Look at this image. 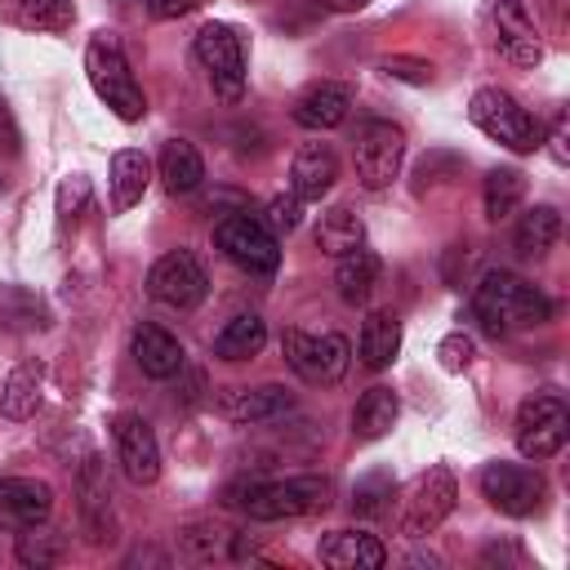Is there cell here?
<instances>
[{
	"mask_svg": "<svg viewBox=\"0 0 570 570\" xmlns=\"http://www.w3.org/2000/svg\"><path fill=\"white\" fill-rule=\"evenodd\" d=\"M472 316L481 321L485 334L503 338L508 330H530L543 325L552 316V303L543 289H534L530 281L512 276V272H485L481 285L472 289Z\"/></svg>",
	"mask_w": 570,
	"mask_h": 570,
	"instance_id": "1",
	"label": "cell"
},
{
	"mask_svg": "<svg viewBox=\"0 0 570 570\" xmlns=\"http://www.w3.org/2000/svg\"><path fill=\"white\" fill-rule=\"evenodd\" d=\"M227 508H240L249 521H285L312 517L330 503L325 476H289V481H236L227 485Z\"/></svg>",
	"mask_w": 570,
	"mask_h": 570,
	"instance_id": "2",
	"label": "cell"
},
{
	"mask_svg": "<svg viewBox=\"0 0 570 570\" xmlns=\"http://www.w3.org/2000/svg\"><path fill=\"white\" fill-rule=\"evenodd\" d=\"M85 76L94 85V94L120 116V120H142L147 116V98L125 62V49L111 31H94L89 49H85Z\"/></svg>",
	"mask_w": 570,
	"mask_h": 570,
	"instance_id": "3",
	"label": "cell"
},
{
	"mask_svg": "<svg viewBox=\"0 0 570 570\" xmlns=\"http://www.w3.org/2000/svg\"><path fill=\"white\" fill-rule=\"evenodd\" d=\"M468 120L485 138L503 142L508 151H539L543 147V125L503 89H476L468 102Z\"/></svg>",
	"mask_w": 570,
	"mask_h": 570,
	"instance_id": "4",
	"label": "cell"
},
{
	"mask_svg": "<svg viewBox=\"0 0 570 570\" xmlns=\"http://www.w3.org/2000/svg\"><path fill=\"white\" fill-rule=\"evenodd\" d=\"M214 245H218L236 267H245V272H254V276H272L276 263H281L276 232H272L263 218H254L249 209H236V214L218 218V223H214Z\"/></svg>",
	"mask_w": 570,
	"mask_h": 570,
	"instance_id": "5",
	"label": "cell"
},
{
	"mask_svg": "<svg viewBox=\"0 0 570 570\" xmlns=\"http://www.w3.org/2000/svg\"><path fill=\"white\" fill-rule=\"evenodd\" d=\"M281 356L285 365L303 379V383H338L352 365V347L343 334H303V330H285L281 334Z\"/></svg>",
	"mask_w": 570,
	"mask_h": 570,
	"instance_id": "6",
	"label": "cell"
},
{
	"mask_svg": "<svg viewBox=\"0 0 570 570\" xmlns=\"http://www.w3.org/2000/svg\"><path fill=\"white\" fill-rule=\"evenodd\" d=\"M196 62L205 67L223 102H236L245 94V45L227 22H205L196 31Z\"/></svg>",
	"mask_w": 570,
	"mask_h": 570,
	"instance_id": "7",
	"label": "cell"
},
{
	"mask_svg": "<svg viewBox=\"0 0 570 570\" xmlns=\"http://www.w3.org/2000/svg\"><path fill=\"white\" fill-rule=\"evenodd\" d=\"M352 160H356L361 187H365V191H383V187H392V178L401 174L405 134H401L392 120H365V125L356 129Z\"/></svg>",
	"mask_w": 570,
	"mask_h": 570,
	"instance_id": "8",
	"label": "cell"
},
{
	"mask_svg": "<svg viewBox=\"0 0 570 570\" xmlns=\"http://www.w3.org/2000/svg\"><path fill=\"white\" fill-rule=\"evenodd\" d=\"M454 499H459V485H454V472L450 468H428L410 494H405V508H401V534L405 539H428L450 512H454Z\"/></svg>",
	"mask_w": 570,
	"mask_h": 570,
	"instance_id": "9",
	"label": "cell"
},
{
	"mask_svg": "<svg viewBox=\"0 0 570 570\" xmlns=\"http://www.w3.org/2000/svg\"><path fill=\"white\" fill-rule=\"evenodd\" d=\"M205 289H209V276H205V267L191 249H169L147 272V294L165 307H178V312L196 307L205 298Z\"/></svg>",
	"mask_w": 570,
	"mask_h": 570,
	"instance_id": "10",
	"label": "cell"
},
{
	"mask_svg": "<svg viewBox=\"0 0 570 570\" xmlns=\"http://www.w3.org/2000/svg\"><path fill=\"white\" fill-rule=\"evenodd\" d=\"M566 432H570V414L557 396H530L521 401L517 410V450L534 463L552 459L561 445H566Z\"/></svg>",
	"mask_w": 570,
	"mask_h": 570,
	"instance_id": "11",
	"label": "cell"
},
{
	"mask_svg": "<svg viewBox=\"0 0 570 570\" xmlns=\"http://www.w3.org/2000/svg\"><path fill=\"white\" fill-rule=\"evenodd\" d=\"M481 494L503 517H530V512L543 508L548 485H543V476L534 468H521V463H485L481 468Z\"/></svg>",
	"mask_w": 570,
	"mask_h": 570,
	"instance_id": "12",
	"label": "cell"
},
{
	"mask_svg": "<svg viewBox=\"0 0 570 570\" xmlns=\"http://www.w3.org/2000/svg\"><path fill=\"white\" fill-rule=\"evenodd\" d=\"M111 441H116V463L134 485H151L160 476V445L142 414H116Z\"/></svg>",
	"mask_w": 570,
	"mask_h": 570,
	"instance_id": "13",
	"label": "cell"
},
{
	"mask_svg": "<svg viewBox=\"0 0 570 570\" xmlns=\"http://www.w3.org/2000/svg\"><path fill=\"white\" fill-rule=\"evenodd\" d=\"M76 512H80V525H85L89 543H111L116 539L111 485H107V468H102L98 454H89L80 463V476H76Z\"/></svg>",
	"mask_w": 570,
	"mask_h": 570,
	"instance_id": "14",
	"label": "cell"
},
{
	"mask_svg": "<svg viewBox=\"0 0 570 570\" xmlns=\"http://www.w3.org/2000/svg\"><path fill=\"white\" fill-rule=\"evenodd\" d=\"M490 27H494V49H499L512 67H534V62L543 58L534 18L525 13L521 0H494V9H490Z\"/></svg>",
	"mask_w": 570,
	"mask_h": 570,
	"instance_id": "15",
	"label": "cell"
},
{
	"mask_svg": "<svg viewBox=\"0 0 570 570\" xmlns=\"http://www.w3.org/2000/svg\"><path fill=\"white\" fill-rule=\"evenodd\" d=\"M53 512V490L36 476H4L0 481V521L18 525V530H31V525H45Z\"/></svg>",
	"mask_w": 570,
	"mask_h": 570,
	"instance_id": "16",
	"label": "cell"
},
{
	"mask_svg": "<svg viewBox=\"0 0 570 570\" xmlns=\"http://www.w3.org/2000/svg\"><path fill=\"white\" fill-rule=\"evenodd\" d=\"M347 107H352V89L343 85V80H316V85H307L298 98H294V125H303V129H334V125H343L347 120Z\"/></svg>",
	"mask_w": 570,
	"mask_h": 570,
	"instance_id": "17",
	"label": "cell"
},
{
	"mask_svg": "<svg viewBox=\"0 0 570 570\" xmlns=\"http://www.w3.org/2000/svg\"><path fill=\"white\" fill-rule=\"evenodd\" d=\"M294 405V396L281 383H258V387H227L218 396V414L227 423H267L281 419Z\"/></svg>",
	"mask_w": 570,
	"mask_h": 570,
	"instance_id": "18",
	"label": "cell"
},
{
	"mask_svg": "<svg viewBox=\"0 0 570 570\" xmlns=\"http://www.w3.org/2000/svg\"><path fill=\"white\" fill-rule=\"evenodd\" d=\"M338 178V156L330 142H303L289 160V191L298 200H321Z\"/></svg>",
	"mask_w": 570,
	"mask_h": 570,
	"instance_id": "19",
	"label": "cell"
},
{
	"mask_svg": "<svg viewBox=\"0 0 570 570\" xmlns=\"http://www.w3.org/2000/svg\"><path fill=\"white\" fill-rule=\"evenodd\" d=\"M129 352H134V361H138V370H142L147 379H174V374L183 370V343H178L169 330L151 325V321L134 325Z\"/></svg>",
	"mask_w": 570,
	"mask_h": 570,
	"instance_id": "20",
	"label": "cell"
},
{
	"mask_svg": "<svg viewBox=\"0 0 570 570\" xmlns=\"http://www.w3.org/2000/svg\"><path fill=\"white\" fill-rule=\"evenodd\" d=\"M316 552L330 570H379L387 561V548L365 530H330Z\"/></svg>",
	"mask_w": 570,
	"mask_h": 570,
	"instance_id": "21",
	"label": "cell"
},
{
	"mask_svg": "<svg viewBox=\"0 0 570 570\" xmlns=\"http://www.w3.org/2000/svg\"><path fill=\"white\" fill-rule=\"evenodd\" d=\"M40 401H45V361L27 356L9 370L4 392H0V410H4V419H31L40 410Z\"/></svg>",
	"mask_w": 570,
	"mask_h": 570,
	"instance_id": "22",
	"label": "cell"
},
{
	"mask_svg": "<svg viewBox=\"0 0 570 570\" xmlns=\"http://www.w3.org/2000/svg\"><path fill=\"white\" fill-rule=\"evenodd\" d=\"M356 352H361L365 370H387L396 361V352H401V321H396V312H387V307L370 312L365 325H361Z\"/></svg>",
	"mask_w": 570,
	"mask_h": 570,
	"instance_id": "23",
	"label": "cell"
},
{
	"mask_svg": "<svg viewBox=\"0 0 570 570\" xmlns=\"http://www.w3.org/2000/svg\"><path fill=\"white\" fill-rule=\"evenodd\" d=\"M147 183H151V160H147L142 151L125 147V151L111 156V209H116V214L134 209V205L142 200Z\"/></svg>",
	"mask_w": 570,
	"mask_h": 570,
	"instance_id": "24",
	"label": "cell"
},
{
	"mask_svg": "<svg viewBox=\"0 0 570 570\" xmlns=\"http://www.w3.org/2000/svg\"><path fill=\"white\" fill-rule=\"evenodd\" d=\"M4 18L22 31H67L76 22V4L71 0H4Z\"/></svg>",
	"mask_w": 570,
	"mask_h": 570,
	"instance_id": "25",
	"label": "cell"
},
{
	"mask_svg": "<svg viewBox=\"0 0 570 570\" xmlns=\"http://www.w3.org/2000/svg\"><path fill=\"white\" fill-rule=\"evenodd\" d=\"M160 178H165V187H169L174 196L196 191V187L205 183V160H200V151H196L187 138H169V142L160 147Z\"/></svg>",
	"mask_w": 570,
	"mask_h": 570,
	"instance_id": "26",
	"label": "cell"
},
{
	"mask_svg": "<svg viewBox=\"0 0 570 570\" xmlns=\"http://www.w3.org/2000/svg\"><path fill=\"white\" fill-rule=\"evenodd\" d=\"M263 343H267L263 316L240 312V316H232V321L214 334V356H218V361H249V356L263 352Z\"/></svg>",
	"mask_w": 570,
	"mask_h": 570,
	"instance_id": "27",
	"label": "cell"
},
{
	"mask_svg": "<svg viewBox=\"0 0 570 570\" xmlns=\"http://www.w3.org/2000/svg\"><path fill=\"white\" fill-rule=\"evenodd\" d=\"M356 245H365V223L347 209V205H334L316 218V249L330 254V258H343L352 254Z\"/></svg>",
	"mask_w": 570,
	"mask_h": 570,
	"instance_id": "28",
	"label": "cell"
},
{
	"mask_svg": "<svg viewBox=\"0 0 570 570\" xmlns=\"http://www.w3.org/2000/svg\"><path fill=\"white\" fill-rule=\"evenodd\" d=\"M396 414H401L396 392H392V387H370V392H361V401H356V410H352V432H356L361 441H379V436L392 432Z\"/></svg>",
	"mask_w": 570,
	"mask_h": 570,
	"instance_id": "29",
	"label": "cell"
},
{
	"mask_svg": "<svg viewBox=\"0 0 570 570\" xmlns=\"http://www.w3.org/2000/svg\"><path fill=\"white\" fill-rule=\"evenodd\" d=\"M557 236H561V214H557L552 205H534V209H525V214L517 218L512 245H517V254H525V258H543V254L557 245Z\"/></svg>",
	"mask_w": 570,
	"mask_h": 570,
	"instance_id": "30",
	"label": "cell"
},
{
	"mask_svg": "<svg viewBox=\"0 0 570 570\" xmlns=\"http://www.w3.org/2000/svg\"><path fill=\"white\" fill-rule=\"evenodd\" d=\"M379 281V254H370L365 245H356L352 254L338 258V272H334V285H338V298L343 303H365L370 289Z\"/></svg>",
	"mask_w": 570,
	"mask_h": 570,
	"instance_id": "31",
	"label": "cell"
},
{
	"mask_svg": "<svg viewBox=\"0 0 570 570\" xmlns=\"http://www.w3.org/2000/svg\"><path fill=\"white\" fill-rule=\"evenodd\" d=\"M521 196H525L521 169H490L485 183H481V205H485V218H490V223L508 218V214L521 205Z\"/></svg>",
	"mask_w": 570,
	"mask_h": 570,
	"instance_id": "32",
	"label": "cell"
},
{
	"mask_svg": "<svg viewBox=\"0 0 570 570\" xmlns=\"http://www.w3.org/2000/svg\"><path fill=\"white\" fill-rule=\"evenodd\" d=\"M178 543H183V557H187V561H214V557L227 552L232 530H223V525H214V521H191V525L178 530Z\"/></svg>",
	"mask_w": 570,
	"mask_h": 570,
	"instance_id": "33",
	"label": "cell"
},
{
	"mask_svg": "<svg viewBox=\"0 0 570 570\" xmlns=\"http://www.w3.org/2000/svg\"><path fill=\"white\" fill-rule=\"evenodd\" d=\"M383 499H392V476H387V472H370V476H361L356 490H352V512L379 517V512L387 508Z\"/></svg>",
	"mask_w": 570,
	"mask_h": 570,
	"instance_id": "34",
	"label": "cell"
},
{
	"mask_svg": "<svg viewBox=\"0 0 570 570\" xmlns=\"http://www.w3.org/2000/svg\"><path fill=\"white\" fill-rule=\"evenodd\" d=\"M13 552H18L22 566H36V570H45V566H53L62 557L58 539L53 534H36V525H31V534H18V548Z\"/></svg>",
	"mask_w": 570,
	"mask_h": 570,
	"instance_id": "35",
	"label": "cell"
},
{
	"mask_svg": "<svg viewBox=\"0 0 570 570\" xmlns=\"http://www.w3.org/2000/svg\"><path fill=\"white\" fill-rule=\"evenodd\" d=\"M472 356H476V343H472L468 334H445V338L436 343V361H441V370H450V374H463V370L472 365Z\"/></svg>",
	"mask_w": 570,
	"mask_h": 570,
	"instance_id": "36",
	"label": "cell"
},
{
	"mask_svg": "<svg viewBox=\"0 0 570 570\" xmlns=\"http://www.w3.org/2000/svg\"><path fill=\"white\" fill-rule=\"evenodd\" d=\"M272 232H294L303 223V200L289 191V196H272L267 200V218H263Z\"/></svg>",
	"mask_w": 570,
	"mask_h": 570,
	"instance_id": "37",
	"label": "cell"
},
{
	"mask_svg": "<svg viewBox=\"0 0 570 570\" xmlns=\"http://www.w3.org/2000/svg\"><path fill=\"white\" fill-rule=\"evenodd\" d=\"M85 205H89V178H80V174L62 178V187H58V218L71 223Z\"/></svg>",
	"mask_w": 570,
	"mask_h": 570,
	"instance_id": "38",
	"label": "cell"
},
{
	"mask_svg": "<svg viewBox=\"0 0 570 570\" xmlns=\"http://www.w3.org/2000/svg\"><path fill=\"white\" fill-rule=\"evenodd\" d=\"M379 67H383L392 80H410V85H432V76H436L432 62H423V58H401V53H396V58H383Z\"/></svg>",
	"mask_w": 570,
	"mask_h": 570,
	"instance_id": "39",
	"label": "cell"
},
{
	"mask_svg": "<svg viewBox=\"0 0 570 570\" xmlns=\"http://www.w3.org/2000/svg\"><path fill=\"white\" fill-rule=\"evenodd\" d=\"M18 151H22V134H18L13 107L0 98V156H18Z\"/></svg>",
	"mask_w": 570,
	"mask_h": 570,
	"instance_id": "40",
	"label": "cell"
},
{
	"mask_svg": "<svg viewBox=\"0 0 570 570\" xmlns=\"http://www.w3.org/2000/svg\"><path fill=\"white\" fill-rule=\"evenodd\" d=\"M205 0H147V13L151 18H160V22H169V18H187L191 9H200Z\"/></svg>",
	"mask_w": 570,
	"mask_h": 570,
	"instance_id": "41",
	"label": "cell"
},
{
	"mask_svg": "<svg viewBox=\"0 0 570 570\" xmlns=\"http://www.w3.org/2000/svg\"><path fill=\"white\" fill-rule=\"evenodd\" d=\"M543 142H548V151H552V160H557V165H566V160H570V147H566V116H557V120H552V129L543 134Z\"/></svg>",
	"mask_w": 570,
	"mask_h": 570,
	"instance_id": "42",
	"label": "cell"
},
{
	"mask_svg": "<svg viewBox=\"0 0 570 570\" xmlns=\"http://www.w3.org/2000/svg\"><path fill=\"white\" fill-rule=\"evenodd\" d=\"M330 9H338V13H356V9H365L370 0H325Z\"/></svg>",
	"mask_w": 570,
	"mask_h": 570,
	"instance_id": "43",
	"label": "cell"
}]
</instances>
